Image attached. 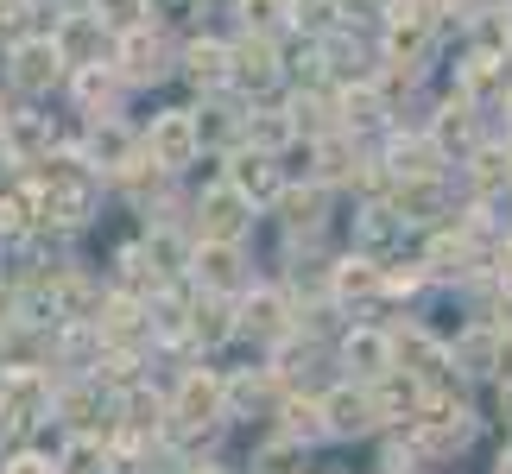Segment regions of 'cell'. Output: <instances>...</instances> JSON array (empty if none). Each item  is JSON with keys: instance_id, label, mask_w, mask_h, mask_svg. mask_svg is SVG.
Here are the masks:
<instances>
[{"instance_id": "6da1fadb", "label": "cell", "mask_w": 512, "mask_h": 474, "mask_svg": "<svg viewBox=\"0 0 512 474\" xmlns=\"http://www.w3.org/2000/svg\"><path fill=\"white\" fill-rule=\"evenodd\" d=\"M177 424H190V430H203L215 418H228V380H215V373H184V386H177V399L165 405Z\"/></svg>"}, {"instance_id": "7a4b0ae2", "label": "cell", "mask_w": 512, "mask_h": 474, "mask_svg": "<svg viewBox=\"0 0 512 474\" xmlns=\"http://www.w3.org/2000/svg\"><path fill=\"white\" fill-rule=\"evenodd\" d=\"M196 114H184V108H171V114H159L152 121V133H146V152H152V165H165V171H177V165H190L196 158Z\"/></svg>"}, {"instance_id": "3957f363", "label": "cell", "mask_w": 512, "mask_h": 474, "mask_svg": "<svg viewBox=\"0 0 512 474\" xmlns=\"http://www.w3.org/2000/svg\"><path fill=\"white\" fill-rule=\"evenodd\" d=\"M196 215H203V241H241V228H247V215L253 203L234 184H215L203 203H196Z\"/></svg>"}, {"instance_id": "277c9868", "label": "cell", "mask_w": 512, "mask_h": 474, "mask_svg": "<svg viewBox=\"0 0 512 474\" xmlns=\"http://www.w3.org/2000/svg\"><path fill=\"white\" fill-rule=\"evenodd\" d=\"M386 291V272L380 260H367V253H348V260H336V272H329V298L336 304H373Z\"/></svg>"}, {"instance_id": "5b68a950", "label": "cell", "mask_w": 512, "mask_h": 474, "mask_svg": "<svg viewBox=\"0 0 512 474\" xmlns=\"http://www.w3.org/2000/svg\"><path fill=\"white\" fill-rule=\"evenodd\" d=\"M475 437V418H468L462 405H430L418 418V449L424 456H449V449H462Z\"/></svg>"}, {"instance_id": "8992f818", "label": "cell", "mask_w": 512, "mask_h": 474, "mask_svg": "<svg viewBox=\"0 0 512 474\" xmlns=\"http://www.w3.org/2000/svg\"><path fill=\"white\" fill-rule=\"evenodd\" d=\"M102 38H108V26H102V13H70L64 26L51 32V45H57V57H64V64H76V70H89V64H95V51H102Z\"/></svg>"}, {"instance_id": "52a82bcc", "label": "cell", "mask_w": 512, "mask_h": 474, "mask_svg": "<svg viewBox=\"0 0 512 474\" xmlns=\"http://www.w3.org/2000/svg\"><path fill=\"white\" fill-rule=\"evenodd\" d=\"M190 272L203 291H241V241H203Z\"/></svg>"}, {"instance_id": "ba28073f", "label": "cell", "mask_w": 512, "mask_h": 474, "mask_svg": "<svg viewBox=\"0 0 512 474\" xmlns=\"http://www.w3.org/2000/svg\"><path fill=\"white\" fill-rule=\"evenodd\" d=\"M342 361H348V373H354L361 386L386 380V373H392V335H380V329H354L348 342H342Z\"/></svg>"}, {"instance_id": "9c48e42d", "label": "cell", "mask_w": 512, "mask_h": 474, "mask_svg": "<svg viewBox=\"0 0 512 474\" xmlns=\"http://www.w3.org/2000/svg\"><path fill=\"white\" fill-rule=\"evenodd\" d=\"M64 76V57H57L51 38H19L13 45V83L19 89H51Z\"/></svg>"}, {"instance_id": "30bf717a", "label": "cell", "mask_w": 512, "mask_h": 474, "mask_svg": "<svg viewBox=\"0 0 512 474\" xmlns=\"http://www.w3.org/2000/svg\"><path fill=\"white\" fill-rule=\"evenodd\" d=\"M392 361H405L411 380H443V373H449V348L430 342L424 329H405V335H392Z\"/></svg>"}, {"instance_id": "8fae6325", "label": "cell", "mask_w": 512, "mask_h": 474, "mask_svg": "<svg viewBox=\"0 0 512 474\" xmlns=\"http://www.w3.org/2000/svg\"><path fill=\"white\" fill-rule=\"evenodd\" d=\"M323 418L329 430H373V418H380V392L373 386H342L323 399Z\"/></svg>"}, {"instance_id": "7c38bea8", "label": "cell", "mask_w": 512, "mask_h": 474, "mask_svg": "<svg viewBox=\"0 0 512 474\" xmlns=\"http://www.w3.org/2000/svg\"><path fill=\"white\" fill-rule=\"evenodd\" d=\"M512 89V57L506 51H475L462 64V95L468 102H481V95H506Z\"/></svg>"}, {"instance_id": "4fadbf2b", "label": "cell", "mask_w": 512, "mask_h": 474, "mask_svg": "<svg viewBox=\"0 0 512 474\" xmlns=\"http://www.w3.org/2000/svg\"><path fill=\"white\" fill-rule=\"evenodd\" d=\"M121 76H127V83H152V76H165V45L146 26L121 32Z\"/></svg>"}, {"instance_id": "5bb4252c", "label": "cell", "mask_w": 512, "mask_h": 474, "mask_svg": "<svg viewBox=\"0 0 512 474\" xmlns=\"http://www.w3.org/2000/svg\"><path fill=\"white\" fill-rule=\"evenodd\" d=\"M228 184L247 196V203H272L285 184H279V171H272V152H241L234 158V171H228Z\"/></svg>"}, {"instance_id": "9a60e30c", "label": "cell", "mask_w": 512, "mask_h": 474, "mask_svg": "<svg viewBox=\"0 0 512 474\" xmlns=\"http://www.w3.org/2000/svg\"><path fill=\"white\" fill-rule=\"evenodd\" d=\"M430 146H437L443 158H462L468 146H475V102H468V95L437 114V127H430Z\"/></svg>"}, {"instance_id": "2e32d148", "label": "cell", "mask_w": 512, "mask_h": 474, "mask_svg": "<svg viewBox=\"0 0 512 474\" xmlns=\"http://www.w3.org/2000/svg\"><path fill=\"white\" fill-rule=\"evenodd\" d=\"M272 76H279V64H272V45H266V38H253V45H241V51H228V83L266 89Z\"/></svg>"}, {"instance_id": "e0dca14e", "label": "cell", "mask_w": 512, "mask_h": 474, "mask_svg": "<svg viewBox=\"0 0 512 474\" xmlns=\"http://www.w3.org/2000/svg\"><path fill=\"white\" fill-rule=\"evenodd\" d=\"M241 329L266 335V342H279V335L291 329V323H285V298H279V291H253V298L241 304Z\"/></svg>"}, {"instance_id": "ac0fdd59", "label": "cell", "mask_w": 512, "mask_h": 474, "mask_svg": "<svg viewBox=\"0 0 512 474\" xmlns=\"http://www.w3.org/2000/svg\"><path fill=\"white\" fill-rule=\"evenodd\" d=\"M437 203H443L437 177H399V203H392V209H399L405 222H430V209H437Z\"/></svg>"}, {"instance_id": "d6986e66", "label": "cell", "mask_w": 512, "mask_h": 474, "mask_svg": "<svg viewBox=\"0 0 512 474\" xmlns=\"http://www.w3.org/2000/svg\"><path fill=\"white\" fill-rule=\"evenodd\" d=\"M380 114H386V102H380V89H373V83H361V89L342 95V127L367 133V127H380Z\"/></svg>"}, {"instance_id": "ffe728a7", "label": "cell", "mask_w": 512, "mask_h": 474, "mask_svg": "<svg viewBox=\"0 0 512 474\" xmlns=\"http://www.w3.org/2000/svg\"><path fill=\"white\" fill-rule=\"evenodd\" d=\"M234 329H241V323H234V316H228V304H215V298L190 310V335H196V342H228Z\"/></svg>"}, {"instance_id": "44dd1931", "label": "cell", "mask_w": 512, "mask_h": 474, "mask_svg": "<svg viewBox=\"0 0 512 474\" xmlns=\"http://www.w3.org/2000/svg\"><path fill=\"white\" fill-rule=\"evenodd\" d=\"M272 203L285 209L291 228H317V222H323V190H279Z\"/></svg>"}, {"instance_id": "7402d4cb", "label": "cell", "mask_w": 512, "mask_h": 474, "mask_svg": "<svg viewBox=\"0 0 512 474\" xmlns=\"http://www.w3.org/2000/svg\"><path fill=\"white\" fill-rule=\"evenodd\" d=\"M89 158H102V171H127V133L114 121H102L89 133Z\"/></svg>"}, {"instance_id": "603a6c76", "label": "cell", "mask_w": 512, "mask_h": 474, "mask_svg": "<svg viewBox=\"0 0 512 474\" xmlns=\"http://www.w3.org/2000/svg\"><path fill=\"white\" fill-rule=\"evenodd\" d=\"M285 430H291V437H323V430H329V418H323V399H291L285 405Z\"/></svg>"}, {"instance_id": "cb8c5ba5", "label": "cell", "mask_w": 512, "mask_h": 474, "mask_svg": "<svg viewBox=\"0 0 512 474\" xmlns=\"http://www.w3.org/2000/svg\"><path fill=\"white\" fill-rule=\"evenodd\" d=\"M95 13H102L108 32H133V26H146L152 0H95Z\"/></svg>"}, {"instance_id": "d4e9b609", "label": "cell", "mask_w": 512, "mask_h": 474, "mask_svg": "<svg viewBox=\"0 0 512 474\" xmlns=\"http://www.w3.org/2000/svg\"><path fill=\"white\" fill-rule=\"evenodd\" d=\"M190 76L196 83H228V45H190Z\"/></svg>"}, {"instance_id": "484cf974", "label": "cell", "mask_w": 512, "mask_h": 474, "mask_svg": "<svg viewBox=\"0 0 512 474\" xmlns=\"http://www.w3.org/2000/svg\"><path fill=\"white\" fill-rule=\"evenodd\" d=\"M57 474H108L102 443H95V437H76V449H70L64 462H57Z\"/></svg>"}, {"instance_id": "4316f807", "label": "cell", "mask_w": 512, "mask_h": 474, "mask_svg": "<svg viewBox=\"0 0 512 474\" xmlns=\"http://www.w3.org/2000/svg\"><path fill=\"white\" fill-rule=\"evenodd\" d=\"M468 266V241L462 234H437L430 241V272H462Z\"/></svg>"}, {"instance_id": "83f0119b", "label": "cell", "mask_w": 512, "mask_h": 474, "mask_svg": "<svg viewBox=\"0 0 512 474\" xmlns=\"http://www.w3.org/2000/svg\"><path fill=\"white\" fill-rule=\"evenodd\" d=\"M32 196L26 190H7V196H0V234H26V222H32Z\"/></svg>"}, {"instance_id": "f1b7e54d", "label": "cell", "mask_w": 512, "mask_h": 474, "mask_svg": "<svg viewBox=\"0 0 512 474\" xmlns=\"http://www.w3.org/2000/svg\"><path fill=\"white\" fill-rule=\"evenodd\" d=\"M247 133H253V140H260V146L272 152V146H285V140H291L298 127H291L285 114H253V121H247Z\"/></svg>"}, {"instance_id": "f546056e", "label": "cell", "mask_w": 512, "mask_h": 474, "mask_svg": "<svg viewBox=\"0 0 512 474\" xmlns=\"http://www.w3.org/2000/svg\"><path fill=\"white\" fill-rule=\"evenodd\" d=\"M291 19L310 26V32H329L336 26V0H291Z\"/></svg>"}, {"instance_id": "4dcf8cb0", "label": "cell", "mask_w": 512, "mask_h": 474, "mask_svg": "<svg viewBox=\"0 0 512 474\" xmlns=\"http://www.w3.org/2000/svg\"><path fill=\"white\" fill-rule=\"evenodd\" d=\"M241 19H247V26L266 38V32H272V26L285 19V0H241Z\"/></svg>"}, {"instance_id": "1f68e13d", "label": "cell", "mask_w": 512, "mask_h": 474, "mask_svg": "<svg viewBox=\"0 0 512 474\" xmlns=\"http://www.w3.org/2000/svg\"><path fill=\"white\" fill-rule=\"evenodd\" d=\"M121 411H127V424H133V430H146V424H159V418H165V399H159V392H152V399H146V392H133Z\"/></svg>"}, {"instance_id": "d6a6232c", "label": "cell", "mask_w": 512, "mask_h": 474, "mask_svg": "<svg viewBox=\"0 0 512 474\" xmlns=\"http://www.w3.org/2000/svg\"><path fill=\"white\" fill-rule=\"evenodd\" d=\"M76 95H83L89 108H108V102H114V83H108V76L89 64V70H83V83H76Z\"/></svg>"}, {"instance_id": "836d02e7", "label": "cell", "mask_w": 512, "mask_h": 474, "mask_svg": "<svg viewBox=\"0 0 512 474\" xmlns=\"http://www.w3.org/2000/svg\"><path fill=\"white\" fill-rule=\"evenodd\" d=\"M0 474H57V462H51V456H32V449H26V456H13Z\"/></svg>"}, {"instance_id": "e575fe53", "label": "cell", "mask_w": 512, "mask_h": 474, "mask_svg": "<svg viewBox=\"0 0 512 474\" xmlns=\"http://www.w3.org/2000/svg\"><path fill=\"white\" fill-rule=\"evenodd\" d=\"M26 0H0V32H19V26H26Z\"/></svg>"}, {"instance_id": "d590c367", "label": "cell", "mask_w": 512, "mask_h": 474, "mask_svg": "<svg viewBox=\"0 0 512 474\" xmlns=\"http://www.w3.org/2000/svg\"><path fill=\"white\" fill-rule=\"evenodd\" d=\"M500 279H512V234L500 241Z\"/></svg>"}, {"instance_id": "8d00e7d4", "label": "cell", "mask_w": 512, "mask_h": 474, "mask_svg": "<svg viewBox=\"0 0 512 474\" xmlns=\"http://www.w3.org/2000/svg\"><path fill=\"white\" fill-rule=\"evenodd\" d=\"M494 474H512V449H500V468Z\"/></svg>"}, {"instance_id": "74e56055", "label": "cell", "mask_w": 512, "mask_h": 474, "mask_svg": "<svg viewBox=\"0 0 512 474\" xmlns=\"http://www.w3.org/2000/svg\"><path fill=\"white\" fill-rule=\"evenodd\" d=\"M0 127H7V108H0Z\"/></svg>"}, {"instance_id": "f35d334b", "label": "cell", "mask_w": 512, "mask_h": 474, "mask_svg": "<svg viewBox=\"0 0 512 474\" xmlns=\"http://www.w3.org/2000/svg\"><path fill=\"white\" fill-rule=\"evenodd\" d=\"M196 474H215V468H196Z\"/></svg>"}]
</instances>
